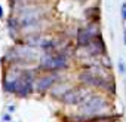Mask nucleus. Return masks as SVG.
Wrapping results in <instances>:
<instances>
[{
	"label": "nucleus",
	"mask_w": 126,
	"mask_h": 122,
	"mask_svg": "<svg viewBox=\"0 0 126 122\" xmlns=\"http://www.w3.org/2000/svg\"><path fill=\"white\" fill-rule=\"evenodd\" d=\"M14 2H19L21 3V2H31V0H14Z\"/></svg>",
	"instance_id": "6"
},
{
	"label": "nucleus",
	"mask_w": 126,
	"mask_h": 122,
	"mask_svg": "<svg viewBox=\"0 0 126 122\" xmlns=\"http://www.w3.org/2000/svg\"><path fill=\"white\" fill-rule=\"evenodd\" d=\"M107 106L105 100L99 95H91L83 104H82V110L86 115H95L99 113L101 110H104V107Z\"/></svg>",
	"instance_id": "2"
},
{
	"label": "nucleus",
	"mask_w": 126,
	"mask_h": 122,
	"mask_svg": "<svg viewBox=\"0 0 126 122\" xmlns=\"http://www.w3.org/2000/svg\"><path fill=\"white\" fill-rule=\"evenodd\" d=\"M86 89L85 88H74V89H68L64 95H62V101L65 103H70V104H74V103H80L83 98H85V94Z\"/></svg>",
	"instance_id": "3"
},
{
	"label": "nucleus",
	"mask_w": 126,
	"mask_h": 122,
	"mask_svg": "<svg viewBox=\"0 0 126 122\" xmlns=\"http://www.w3.org/2000/svg\"><path fill=\"white\" fill-rule=\"evenodd\" d=\"M67 63H68V60L65 55H62V54H49L46 57H43L42 60V67L46 69V70H50V72H56V70H61V69H64L67 67Z\"/></svg>",
	"instance_id": "1"
},
{
	"label": "nucleus",
	"mask_w": 126,
	"mask_h": 122,
	"mask_svg": "<svg viewBox=\"0 0 126 122\" xmlns=\"http://www.w3.org/2000/svg\"><path fill=\"white\" fill-rule=\"evenodd\" d=\"M122 17H123V20L126 21V5H123V9H122Z\"/></svg>",
	"instance_id": "5"
},
{
	"label": "nucleus",
	"mask_w": 126,
	"mask_h": 122,
	"mask_svg": "<svg viewBox=\"0 0 126 122\" xmlns=\"http://www.w3.org/2000/svg\"><path fill=\"white\" fill-rule=\"evenodd\" d=\"M55 79H56V75H47V76L39 79V81L36 82V86H37L39 91H46L47 88L52 86V83L55 82Z\"/></svg>",
	"instance_id": "4"
},
{
	"label": "nucleus",
	"mask_w": 126,
	"mask_h": 122,
	"mask_svg": "<svg viewBox=\"0 0 126 122\" xmlns=\"http://www.w3.org/2000/svg\"><path fill=\"white\" fill-rule=\"evenodd\" d=\"M3 17V11H2V8H0V18Z\"/></svg>",
	"instance_id": "7"
}]
</instances>
